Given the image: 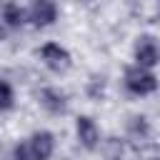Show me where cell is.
I'll return each mask as SVG.
<instances>
[{"instance_id": "obj_7", "label": "cell", "mask_w": 160, "mask_h": 160, "mask_svg": "<svg viewBox=\"0 0 160 160\" xmlns=\"http://www.w3.org/2000/svg\"><path fill=\"white\" fill-rule=\"evenodd\" d=\"M25 142H28L30 152L35 155V160H52V155H55V150H58V138H55V132L48 130V128L32 130V132L25 138Z\"/></svg>"}, {"instance_id": "obj_2", "label": "cell", "mask_w": 160, "mask_h": 160, "mask_svg": "<svg viewBox=\"0 0 160 160\" xmlns=\"http://www.w3.org/2000/svg\"><path fill=\"white\" fill-rule=\"evenodd\" d=\"M38 60L52 75H65L72 68V52L62 42H58V40H45L38 48Z\"/></svg>"}, {"instance_id": "obj_9", "label": "cell", "mask_w": 160, "mask_h": 160, "mask_svg": "<svg viewBox=\"0 0 160 160\" xmlns=\"http://www.w3.org/2000/svg\"><path fill=\"white\" fill-rule=\"evenodd\" d=\"M125 135H128L130 142H145V140H150L152 125H150L148 115H140V112L130 115L128 122H125Z\"/></svg>"}, {"instance_id": "obj_3", "label": "cell", "mask_w": 160, "mask_h": 160, "mask_svg": "<svg viewBox=\"0 0 160 160\" xmlns=\"http://www.w3.org/2000/svg\"><path fill=\"white\" fill-rule=\"evenodd\" d=\"M28 25L35 30H48L60 20V2L58 0H28Z\"/></svg>"}, {"instance_id": "obj_11", "label": "cell", "mask_w": 160, "mask_h": 160, "mask_svg": "<svg viewBox=\"0 0 160 160\" xmlns=\"http://www.w3.org/2000/svg\"><path fill=\"white\" fill-rule=\"evenodd\" d=\"M105 88H108L105 75H92V78L88 80V85H85V92H88L90 100H102V98H105Z\"/></svg>"}, {"instance_id": "obj_6", "label": "cell", "mask_w": 160, "mask_h": 160, "mask_svg": "<svg viewBox=\"0 0 160 160\" xmlns=\"http://www.w3.org/2000/svg\"><path fill=\"white\" fill-rule=\"evenodd\" d=\"M38 105H40L48 115L62 118V115H68V110H70V95H68V90L60 88V85H42V88L38 90Z\"/></svg>"}, {"instance_id": "obj_8", "label": "cell", "mask_w": 160, "mask_h": 160, "mask_svg": "<svg viewBox=\"0 0 160 160\" xmlns=\"http://www.w3.org/2000/svg\"><path fill=\"white\" fill-rule=\"evenodd\" d=\"M0 25L10 32H18L28 28V10L18 0H2L0 2Z\"/></svg>"}, {"instance_id": "obj_5", "label": "cell", "mask_w": 160, "mask_h": 160, "mask_svg": "<svg viewBox=\"0 0 160 160\" xmlns=\"http://www.w3.org/2000/svg\"><path fill=\"white\" fill-rule=\"evenodd\" d=\"M132 62L142 68H160V38L152 32H140L132 42Z\"/></svg>"}, {"instance_id": "obj_13", "label": "cell", "mask_w": 160, "mask_h": 160, "mask_svg": "<svg viewBox=\"0 0 160 160\" xmlns=\"http://www.w3.org/2000/svg\"><path fill=\"white\" fill-rule=\"evenodd\" d=\"M145 160H160V155H148Z\"/></svg>"}, {"instance_id": "obj_1", "label": "cell", "mask_w": 160, "mask_h": 160, "mask_svg": "<svg viewBox=\"0 0 160 160\" xmlns=\"http://www.w3.org/2000/svg\"><path fill=\"white\" fill-rule=\"evenodd\" d=\"M122 88L130 98H150L160 90V78L155 70L130 62L122 70Z\"/></svg>"}, {"instance_id": "obj_10", "label": "cell", "mask_w": 160, "mask_h": 160, "mask_svg": "<svg viewBox=\"0 0 160 160\" xmlns=\"http://www.w3.org/2000/svg\"><path fill=\"white\" fill-rule=\"evenodd\" d=\"M18 105V92H15V85L8 80V78H0V115L5 112H12Z\"/></svg>"}, {"instance_id": "obj_12", "label": "cell", "mask_w": 160, "mask_h": 160, "mask_svg": "<svg viewBox=\"0 0 160 160\" xmlns=\"http://www.w3.org/2000/svg\"><path fill=\"white\" fill-rule=\"evenodd\" d=\"M10 160H35V155L30 152L25 138H20V140L12 145V150H10Z\"/></svg>"}, {"instance_id": "obj_4", "label": "cell", "mask_w": 160, "mask_h": 160, "mask_svg": "<svg viewBox=\"0 0 160 160\" xmlns=\"http://www.w3.org/2000/svg\"><path fill=\"white\" fill-rule=\"evenodd\" d=\"M72 130H75V140L82 150L88 152H95L102 148V130L98 125V120L88 112H80L75 115V122H72Z\"/></svg>"}]
</instances>
